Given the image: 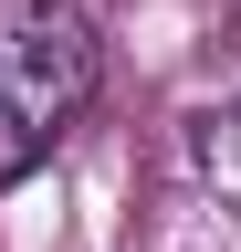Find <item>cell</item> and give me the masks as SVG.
<instances>
[{"mask_svg":"<svg viewBox=\"0 0 241 252\" xmlns=\"http://www.w3.org/2000/svg\"><path fill=\"white\" fill-rule=\"evenodd\" d=\"M189 147H199V168H210V189H220V200L241 210V94H231V105H210V116L189 126Z\"/></svg>","mask_w":241,"mask_h":252,"instance_id":"obj_2","label":"cell"},{"mask_svg":"<svg viewBox=\"0 0 241 252\" xmlns=\"http://www.w3.org/2000/svg\"><path fill=\"white\" fill-rule=\"evenodd\" d=\"M95 84H105V42H95V21H84L74 0H21V11H0V189L32 179L84 126Z\"/></svg>","mask_w":241,"mask_h":252,"instance_id":"obj_1","label":"cell"}]
</instances>
